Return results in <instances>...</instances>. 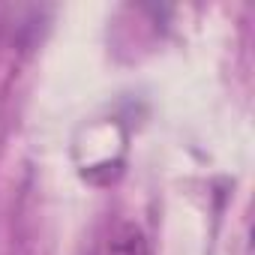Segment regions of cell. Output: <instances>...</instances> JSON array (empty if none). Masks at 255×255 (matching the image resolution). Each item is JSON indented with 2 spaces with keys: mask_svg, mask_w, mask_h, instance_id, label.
Wrapping results in <instances>:
<instances>
[{
  "mask_svg": "<svg viewBox=\"0 0 255 255\" xmlns=\"http://www.w3.org/2000/svg\"><path fill=\"white\" fill-rule=\"evenodd\" d=\"M96 255H150V243L135 222H120Z\"/></svg>",
  "mask_w": 255,
  "mask_h": 255,
  "instance_id": "6da1fadb",
  "label": "cell"
}]
</instances>
